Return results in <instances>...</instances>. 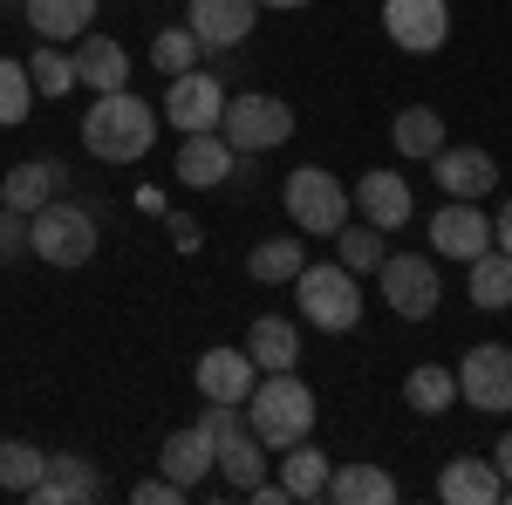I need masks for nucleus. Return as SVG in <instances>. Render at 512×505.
I'll use <instances>...</instances> for the list:
<instances>
[{"instance_id": "nucleus-1", "label": "nucleus", "mask_w": 512, "mask_h": 505, "mask_svg": "<svg viewBox=\"0 0 512 505\" xmlns=\"http://www.w3.org/2000/svg\"><path fill=\"white\" fill-rule=\"evenodd\" d=\"M151 144H158V110H151L144 96L110 89V96L89 103V117H82V151L89 157H103V164H137Z\"/></svg>"}, {"instance_id": "nucleus-2", "label": "nucleus", "mask_w": 512, "mask_h": 505, "mask_svg": "<svg viewBox=\"0 0 512 505\" xmlns=\"http://www.w3.org/2000/svg\"><path fill=\"white\" fill-rule=\"evenodd\" d=\"M239 410H246V430H253L267 451H287V444H301V437L315 430V417H321L315 389L301 383L294 369H274V376H260V383H253V396H246Z\"/></svg>"}, {"instance_id": "nucleus-3", "label": "nucleus", "mask_w": 512, "mask_h": 505, "mask_svg": "<svg viewBox=\"0 0 512 505\" xmlns=\"http://www.w3.org/2000/svg\"><path fill=\"white\" fill-rule=\"evenodd\" d=\"M280 205H287V219H294V233H315V239H335L349 226V185L335 178V171H321V164H301V171H287V185H280Z\"/></svg>"}, {"instance_id": "nucleus-4", "label": "nucleus", "mask_w": 512, "mask_h": 505, "mask_svg": "<svg viewBox=\"0 0 512 505\" xmlns=\"http://www.w3.org/2000/svg\"><path fill=\"white\" fill-rule=\"evenodd\" d=\"M96 219L69 205V198H48L41 212H28V253L41 267H89L96 260Z\"/></svg>"}, {"instance_id": "nucleus-5", "label": "nucleus", "mask_w": 512, "mask_h": 505, "mask_svg": "<svg viewBox=\"0 0 512 505\" xmlns=\"http://www.w3.org/2000/svg\"><path fill=\"white\" fill-rule=\"evenodd\" d=\"M294 294H301V314L328 328V335H349L355 321H362V287H355V273L335 260V267H301L294 273Z\"/></svg>"}, {"instance_id": "nucleus-6", "label": "nucleus", "mask_w": 512, "mask_h": 505, "mask_svg": "<svg viewBox=\"0 0 512 505\" xmlns=\"http://www.w3.org/2000/svg\"><path fill=\"white\" fill-rule=\"evenodd\" d=\"M219 130H226V144H233L239 157H260V151H274V144H287V137H294V110H287L280 96L246 89V96H226Z\"/></svg>"}, {"instance_id": "nucleus-7", "label": "nucleus", "mask_w": 512, "mask_h": 505, "mask_svg": "<svg viewBox=\"0 0 512 505\" xmlns=\"http://www.w3.org/2000/svg\"><path fill=\"white\" fill-rule=\"evenodd\" d=\"M376 273H383V301H390V314H403V321H431L437 301H444V280H437L431 253H390Z\"/></svg>"}, {"instance_id": "nucleus-8", "label": "nucleus", "mask_w": 512, "mask_h": 505, "mask_svg": "<svg viewBox=\"0 0 512 505\" xmlns=\"http://www.w3.org/2000/svg\"><path fill=\"white\" fill-rule=\"evenodd\" d=\"M458 396L472 410H485V417H506L512 410V349H499V342L465 349V362H458Z\"/></svg>"}, {"instance_id": "nucleus-9", "label": "nucleus", "mask_w": 512, "mask_h": 505, "mask_svg": "<svg viewBox=\"0 0 512 505\" xmlns=\"http://www.w3.org/2000/svg\"><path fill=\"white\" fill-rule=\"evenodd\" d=\"M226 117V82L205 76V69H185V76H171L164 89V123L171 130H219Z\"/></svg>"}, {"instance_id": "nucleus-10", "label": "nucleus", "mask_w": 512, "mask_h": 505, "mask_svg": "<svg viewBox=\"0 0 512 505\" xmlns=\"http://www.w3.org/2000/svg\"><path fill=\"white\" fill-rule=\"evenodd\" d=\"M383 28L403 55H431L451 41V7L444 0H383Z\"/></svg>"}, {"instance_id": "nucleus-11", "label": "nucleus", "mask_w": 512, "mask_h": 505, "mask_svg": "<svg viewBox=\"0 0 512 505\" xmlns=\"http://www.w3.org/2000/svg\"><path fill=\"white\" fill-rule=\"evenodd\" d=\"M349 205L376 226V233H396V226H410V212H417V198H410V178L403 171H362L355 178V192H349Z\"/></svg>"}, {"instance_id": "nucleus-12", "label": "nucleus", "mask_w": 512, "mask_h": 505, "mask_svg": "<svg viewBox=\"0 0 512 505\" xmlns=\"http://www.w3.org/2000/svg\"><path fill=\"white\" fill-rule=\"evenodd\" d=\"M233 171H239V151L226 144V130H185V144H178V185L219 192V185H233Z\"/></svg>"}, {"instance_id": "nucleus-13", "label": "nucleus", "mask_w": 512, "mask_h": 505, "mask_svg": "<svg viewBox=\"0 0 512 505\" xmlns=\"http://www.w3.org/2000/svg\"><path fill=\"white\" fill-rule=\"evenodd\" d=\"M28 499L35 505H89V499H103V471L89 465L82 451H48V471H41V485Z\"/></svg>"}, {"instance_id": "nucleus-14", "label": "nucleus", "mask_w": 512, "mask_h": 505, "mask_svg": "<svg viewBox=\"0 0 512 505\" xmlns=\"http://www.w3.org/2000/svg\"><path fill=\"white\" fill-rule=\"evenodd\" d=\"M431 239H437V260H478L492 246V219L478 212L472 198H451V205H437Z\"/></svg>"}, {"instance_id": "nucleus-15", "label": "nucleus", "mask_w": 512, "mask_h": 505, "mask_svg": "<svg viewBox=\"0 0 512 505\" xmlns=\"http://www.w3.org/2000/svg\"><path fill=\"white\" fill-rule=\"evenodd\" d=\"M212 465H219V444H212L198 424L171 430V437H164V451H158V471L178 485V492H198V485L212 478Z\"/></svg>"}, {"instance_id": "nucleus-16", "label": "nucleus", "mask_w": 512, "mask_h": 505, "mask_svg": "<svg viewBox=\"0 0 512 505\" xmlns=\"http://www.w3.org/2000/svg\"><path fill=\"white\" fill-rule=\"evenodd\" d=\"M192 376H198V396H205V403H246L253 383H260V369H253L246 349H205Z\"/></svg>"}, {"instance_id": "nucleus-17", "label": "nucleus", "mask_w": 512, "mask_h": 505, "mask_svg": "<svg viewBox=\"0 0 512 505\" xmlns=\"http://www.w3.org/2000/svg\"><path fill=\"white\" fill-rule=\"evenodd\" d=\"M69 185V171L55 164V157H21V164H7V178H0V205L7 212H41L48 198H62Z\"/></svg>"}, {"instance_id": "nucleus-18", "label": "nucleus", "mask_w": 512, "mask_h": 505, "mask_svg": "<svg viewBox=\"0 0 512 505\" xmlns=\"http://www.w3.org/2000/svg\"><path fill=\"white\" fill-rule=\"evenodd\" d=\"M253 21H260V0H192V14H185V28L205 48H239L253 35Z\"/></svg>"}, {"instance_id": "nucleus-19", "label": "nucleus", "mask_w": 512, "mask_h": 505, "mask_svg": "<svg viewBox=\"0 0 512 505\" xmlns=\"http://www.w3.org/2000/svg\"><path fill=\"white\" fill-rule=\"evenodd\" d=\"M431 171L451 198H485L499 185V164H492V151H478V144H444L431 157Z\"/></svg>"}, {"instance_id": "nucleus-20", "label": "nucleus", "mask_w": 512, "mask_h": 505, "mask_svg": "<svg viewBox=\"0 0 512 505\" xmlns=\"http://www.w3.org/2000/svg\"><path fill=\"white\" fill-rule=\"evenodd\" d=\"M437 499L444 505H499L506 499V478H499V465L492 458H451V465L437 471Z\"/></svg>"}, {"instance_id": "nucleus-21", "label": "nucleus", "mask_w": 512, "mask_h": 505, "mask_svg": "<svg viewBox=\"0 0 512 505\" xmlns=\"http://www.w3.org/2000/svg\"><path fill=\"white\" fill-rule=\"evenodd\" d=\"M76 89H96V96L130 89V55H123V41L96 35V28L76 41Z\"/></svg>"}, {"instance_id": "nucleus-22", "label": "nucleus", "mask_w": 512, "mask_h": 505, "mask_svg": "<svg viewBox=\"0 0 512 505\" xmlns=\"http://www.w3.org/2000/svg\"><path fill=\"white\" fill-rule=\"evenodd\" d=\"M246 355H253L260 376H274V369H301V328L280 321V314H260V321L246 328Z\"/></svg>"}, {"instance_id": "nucleus-23", "label": "nucleus", "mask_w": 512, "mask_h": 505, "mask_svg": "<svg viewBox=\"0 0 512 505\" xmlns=\"http://www.w3.org/2000/svg\"><path fill=\"white\" fill-rule=\"evenodd\" d=\"M28 7V28H35L41 41H82L89 35V21H96V0H21Z\"/></svg>"}, {"instance_id": "nucleus-24", "label": "nucleus", "mask_w": 512, "mask_h": 505, "mask_svg": "<svg viewBox=\"0 0 512 505\" xmlns=\"http://www.w3.org/2000/svg\"><path fill=\"white\" fill-rule=\"evenodd\" d=\"M328 471H335L328 451L301 437V444H287V458H280V485L294 492V505H308V499H328Z\"/></svg>"}, {"instance_id": "nucleus-25", "label": "nucleus", "mask_w": 512, "mask_h": 505, "mask_svg": "<svg viewBox=\"0 0 512 505\" xmlns=\"http://www.w3.org/2000/svg\"><path fill=\"white\" fill-rule=\"evenodd\" d=\"M403 403H410L417 417H444V410L458 403V369H444V362H417V369L403 376Z\"/></svg>"}, {"instance_id": "nucleus-26", "label": "nucleus", "mask_w": 512, "mask_h": 505, "mask_svg": "<svg viewBox=\"0 0 512 505\" xmlns=\"http://www.w3.org/2000/svg\"><path fill=\"white\" fill-rule=\"evenodd\" d=\"M328 499L335 505H390L396 478L383 465H335L328 471Z\"/></svg>"}, {"instance_id": "nucleus-27", "label": "nucleus", "mask_w": 512, "mask_h": 505, "mask_svg": "<svg viewBox=\"0 0 512 505\" xmlns=\"http://www.w3.org/2000/svg\"><path fill=\"white\" fill-rule=\"evenodd\" d=\"M219 478L233 485V492H246V485H260L267 478V444L253 437V430H233V437H219Z\"/></svg>"}, {"instance_id": "nucleus-28", "label": "nucleus", "mask_w": 512, "mask_h": 505, "mask_svg": "<svg viewBox=\"0 0 512 505\" xmlns=\"http://www.w3.org/2000/svg\"><path fill=\"white\" fill-rule=\"evenodd\" d=\"M390 144H396L403 157H424V164H431V157L444 151V117H437V110H424V103L396 110V123H390Z\"/></svg>"}, {"instance_id": "nucleus-29", "label": "nucleus", "mask_w": 512, "mask_h": 505, "mask_svg": "<svg viewBox=\"0 0 512 505\" xmlns=\"http://www.w3.org/2000/svg\"><path fill=\"white\" fill-rule=\"evenodd\" d=\"M465 267H472V287H465V294H472L478 308H512V253H499V246H485V253H478V260H465Z\"/></svg>"}, {"instance_id": "nucleus-30", "label": "nucleus", "mask_w": 512, "mask_h": 505, "mask_svg": "<svg viewBox=\"0 0 512 505\" xmlns=\"http://www.w3.org/2000/svg\"><path fill=\"white\" fill-rule=\"evenodd\" d=\"M301 267H308V246H301V239H260V246L246 253V273H253V280H267V287L294 280Z\"/></svg>"}, {"instance_id": "nucleus-31", "label": "nucleus", "mask_w": 512, "mask_h": 505, "mask_svg": "<svg viewBox=\"0 0 512 505\" xmlns=\"http://www.w3.org/2000/svg\"><path fill=\"white\" fill-rule=\"evenodd\" d=\"M41 471H48V451H35V444H21V437H0V492H35Z\"/></svg>"}, {"instance_id": "nucleus-32", "label": "nucleus", "mask_w": 512, "mask_h": 505, "mask_svg": "<svg viewBox=\"0 0 512 505\" xmlns=\"http://www.w3.org/2000/svg\"><path fill=\"white\" fill-rule=\"evenodd\" d=\"M28 110H35V76H28V62H7V55H0V130L28 123Z\"/></svg>"}, {"instance_id": "nucleus-33", "label": "nucleus", "mask_w": 512, "mask_h": 505, "mask_svg": "<svg viewBox=\"0 0 512 505\" xmlns=\"http://www.w3.org/2000/svg\"><path fill=\"white\" fill-rule=\"evenodd\" d=\"M28 76H35V96H69L76 89V55H62L55 41H41L28 55Z\"/></svg>"}, {"instance_id": "nucleus-34", "label": "nucleus", "mask_w": 512, "mask_h": 505, "mask_svg": "<svg viewBox=\"0 0 512 505\" xmlns=\"http://www.w3.org/2000/svg\"><path fill=\"white\" fill-rule=\"evenodd\" d=\"M198 55H205V41H198L192 28H164V35L151 41V69H158V76H185V69H198Z\"/></svg>"}, {"instance_id": "nucleus-35", "label": "nucleus", "mask_w": 512, "mask_h": 505, "mask_svg": "<svg viewBox=\"0 0 512 505\" xmlns=\"http://www.w3.org/2000/svg\"><path fill=\"white\" fill-rule=\"evenodd\" d=\"M335 260L349 273H376L383 267V233H376L369 219H362V226H342V233H335Z\"/></svg>"}, {"instance_id": "nucleus-36", "label": "nucleus", "mask_w": 512, "mask_h": 505, "mask_svg": "<svg viewBox=\"0 0 512 505\" xmlns=\"http://www.w3.org/2000/svg\"><path fill=\"white\" fill-rule=\"evenodd\" d=\"M21 253H28V212H7L0 205V267L21 260Z\"/></svg>"}, {"instance_id": "nucleus-37", "label": "nucleus", "mask_w": 512, "mask_h": 505, "mask_svg": "<svg viewBox=\"0 0 512 505\" xmlns=\"http://www.w3.org/2000/svg\"><path fill=\"white\" fill-rule=\"evenodd\" d=\"M164 233H171V246H178V253H198V246H205V233H198L192 212H164Z\"/></svg>"}, {"instance_id": "nucleus-38", "label": "nucleus", "mask_w": 512, "mask_h": 505, "mask_svg": "<svg viewBox=\"0 0 512 505\" xmlns=\"http://www.w3.org/2000/svg\"><path fill=\"white\" fill-rule=\"evenodd\" d=\"M130 499H137V505H178V499H185V492H178V485H171V478H164V471H158V478H144V485H137Z\"/></svg>"}, {"instance_id": "nucleus-39", "label": "nucleus", "mask_w": 512, "mask_h": 505, "mask_svg": "<svg viewBox=\"0 0 512 505\" xmlns=\"http://www.w3.org/2000/svg\"><path fill=\"white\" fill-rule=\"evenodd\" d=\"M239 499H253V505H294V492H287L280 478H260V485H246Z\"/></svg>"}, {"instance_id": "nucleus-40", "label": "nucleus", "mask_w": 512, "mask_h": 505, "mask_svg": "<svg viewBox=\"0 0 512 505\" xmlns=\"http://www.w3.org/2000/svg\"><path fill=\"white\" fill-rule=\"evenodd\" d=\"M492 246H499V253H512V198L499 205V219H492Z\"/></svg>"}, {"instance_id": "nucleus-41", "label": "nucleus", "mask_w": 512, "mask_h": 505, "mask_svg": "<svg viewBox=\"0 0 512 505\" xmlns=\"http://www.w3.org/2000/svg\"><path fill=\"white\" fill-rule=\"evenodd\" d=\"M492 465H499V478H506V499H512V430L499 437V451H492Z\"/></svg>"}, {"instance_id": "nucleus-42", "label": "nucleus", "mask_w": 512, "mask_h": 505, "mask_svg": "<svg viewBox=\"0 0 512 505\" xmlns=\"http://www.w3.org/2000/svg\"><path fill=\"white\" fill-rule=\"evenodd\" d=\"M260 7H308V0H260Z\"/></svg>"}]
</instances>
